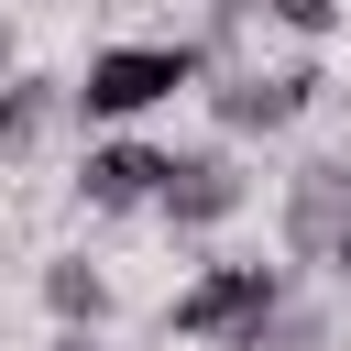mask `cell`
<instances>
[{
  "label": "cell",
  "mask_w": 351,
  "mask_h": 351,
  "mask_svg": "<svg viewBox=\"0 0 351 351\" xmlns=\"http://www.w3.org/2000/svg\"><path fill=\"white\" fill-rule=\"evenodd\" d=\"M274 318H285V274H274V263H208V274L165 307V329H176V340H208V351H263Z\"/></svg>",
  "instance_id": "cell-1"
},
{
  "label": "cell",
  "mask_w": 351,
  "mask_h": 351,
  "mask_svg": "<svg viewBox=\"0 0 351 351\" xmlns=\"http://www.w3.org/2000/svg\"><path fill=\"white\" fill-rule=\"evenodd\" d=\"M197 44H110V55H88V77H77V110L88 121H132V110H154V99H176V88H197Z\"/></svg>",
  "instance_id": "cell-2"
},
{
  "label": "cell",
  "mask_w": 351,
  "mask_h": 351,
  "mask_svg": "<svg viewBox=\"0 0 351 351\" xmlns=\"http://www.w3.org/2000/svg\"><path fill=\"white\" fill-rule=\"evenodd\" d=\"M318 88H329L318 66H230V77L208 88V110H219V132H285Z\"/></svg>",
  "instance_id": "cell-3"
},
{
  "label": "cell",
  "mask_w": 351,
  "mask_h": 351,
  "mask_svg": "<svg viewBox=\"0 0 351 351\" xmlns=\"http://www.w3.org/2000/svg\"><path fill=\"white\" fill-rule=\"evenodd\" d=\"M165 176H176V154H165V143H88L77 197H88V208H154V197H165Z\"/></svg>",
  "instance_id": "cell-4"
},
{
  "label": "cell",
  "mask_w": 351,
  "mask_h": 351,
  "mask_svg": "<svg viewBox=\"0 0 351 351\" xmlns=\"http://www.w3.org/2000/svg\"><path fill=\"white\" fill-rule=\"evenodd\" d=\"M241 197H252V176H241L230 154H176V176H165V197H154V208H165L176 230H219Z\"/></svg>",
  "instance_id": "cell-5"
},
{
  "label": "cell",
  "mask_w": 351,
  "mask_h": 351,
  "mask_svg": "<svg viewBox=\"0 0 351 351\" xmlns=\"http://www.w3.org/2000/svg\"><path fill=\"white\" fill-rule=\"evenodd\" d=\"M340 208H351V165H340V154H329V165H296V186H285V241H296V252H329Z\"/></svg>",
  "instance_id": "cell-6"
},
{
  "label": "cell",
  "mask_w": 351,
  "mask_h": 351,
  "mask_svg": "<svg viewBox=\"0 0 351 351\" xmlns=\"http://www.w3.org/2000/svg\"><path fill=\"white\" fill-rule=\"evenodd\" d=\"M44 307H55L66 329H99V318H110V274H99L88 252H55V263H44Z\"/></svg>",
  "instance_id": "cell-7"
},
{
  "label": "cell",
  "mask_w": 351,
  "mask_h": 351,
  "mask_svg": "<svg viewBox=\"0 0 351 351\" xmlns=\"http://www.w3.org/2000/svg\"><path fill=\"white\" fill-rule=\"evenodd\" d=\"M44 121H55V88L44 77H0V154L44 143Z\"/></svg>",
  "instance_id": "cell-8"
},
{
  "label": "cell",
  "mask_w": 351,
  "mask_h": 351,
  "mask_svg": "<svg viewBox=\"0 0 351 351\" xmlns=\"http://www.w3.org/2000/svg\"><path fill=\"white\" fill-rule=\"evenodd\" d=\"M241 11H263L274 33H296V44H318L329 22H340V0H241Z\"/></svg>",
  "instance_id": "cell-9"
},
{
  "label": "cell",
  "mask_w": 351,
  "mask_h": 351,
  "mask_svg": "<svg viewBox=\"0 0 351 351\" xmlns=\"http://www.w3.org/2000/svg\"><path fill=\"white\" fill-rule=\"evenodd\" d=\"M329 263H351V208H340V230H329Z\"/></svg>",
  "instance_id": "cell-10"
},
{
  "label": "cell",
  "mask_w": 351,
  "mask_h": 351,
  "mask_svg": "<svg viewBox=\"0 0 351 351\" xmlns=\"http://www.w3.org/2000/svg\"><path fill=\"white\" fill-rule=\"evenodd\" d=\"M55 351H99V329H66V340H55Z\"/></svg>",
  "instance_id": "cell-11"
}]
</instances>
